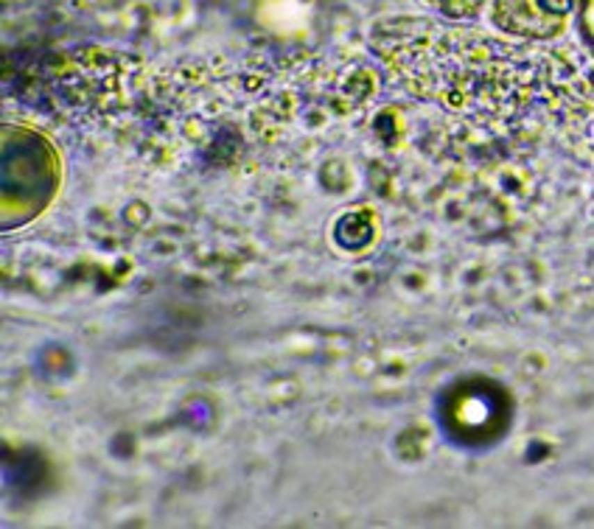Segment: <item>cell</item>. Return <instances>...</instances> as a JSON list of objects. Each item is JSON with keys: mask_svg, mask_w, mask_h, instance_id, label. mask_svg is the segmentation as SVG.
<instances>
[{"mask_svg": "<svg viewBox=\"0 0 594 529\" xmlns=\"http://www.w3.org/2000/svg\"><path fill=\"white\" fill-rule=\"evenodd\" d=\"M443 414L446 426L460 443L476 446L499 434L505 420V403L493 389L468 384L460 386L454 395H449V406L443 409Z\"/></svg>", "mask_w": 594, "mask_h": 529, "instance_id": "obj_1", "label": "cell"}, {"mask_svg": "<svg viewBox=\"0 0 594 529\" xmlns=\"http://www.w3.org/2000/svg\"><path fill=\"white\" fill-rule=\"evenodd\" d=\"M429 3L435 6V9H440L443 15H449V17H471V15H476L479 12V6H482V0H429Z\"/></svg>", "mask_w": 594, "mask_h": 529, "instance_id": "obj_3", "label": "cell"}, {"mask_svg": "<svg viewBox=\"0 0 594 529\" xmlns=\"http://www.w3.org/2000/svg\"><path fill=\"white\" fill-rule=\"evenodd\" d=\"M493 20L516 34L549 37L558 31L561 15L549 12L544 0H499L497 12H493Z\"/></svg>", "mask_w": 594, "mask_h": 529, "instance_id": "obj_2", "label": "cell"}]
</instances>
